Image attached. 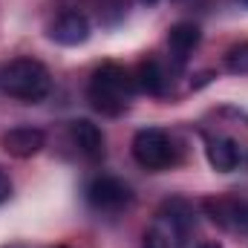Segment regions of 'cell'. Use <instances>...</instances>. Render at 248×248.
I'll return each mask as SVG.
<instances>
[{
  "mask_svg": "<svg viewBox=\"0 0 248 248\" xmlns=\"http://www.w3.org/2000/svg\"><path fill=\"white\" fill-rule=\"evenodd\" d=\"M211 219L228 231H248V202L246 199H208Z\"/></svg>",
  "mask_w": 248,
  "mask_h": 248,
  "instance_id": "cell-8",
  "label": "cell"
},
{
  "mask_svg": "<svg viewBox=\"0 0 248 248\" xmlns=\"http://www.w3.org/2000/svg\"><path fill=\"white\" fill-rule=\"evenodd\" d=\"M205 144H208L205 153H208V162H211L214 170L231 173V170H237L243 165V147L234 139H228V136H208Z\"/></svg>",
  "mask_w": 248,
  "mask_h": 248,
  "instance_id": "cell-9",
  "label": "cell"
},
{
  "mask_svg": "<svg viewBox=\"0 0 248 248\" xmlns=\"http://www.w3.org/2000/svg\"><path fill=\"white\" fill-rule=\"evenodd\" d=\"M240 3H246V6H248V0H240Z\"/></svg>",
  "mask_w": 248,
  "mask_h": 248,
  "instance_id": "cell-18",
  "label": "cell"
},
{
  "mask_svg": "<svg viewBox=\"0 0 248 248\" xmlns=\"http://www.w3.org/2000/svg\"><path fill=\"white\" fill-rule=\"evenodd\" d=\"M46 144V133L38 127H12L0 136V147L15 159H32Z\"/></svg>",
  "mask_w": 248,
  "mask_h": 248,
  "instance_id": "cell-7",
  "label": "cell"
},
{
  "mask_svg": "<svg viewBox=\"0 0 248 248\" xmlns=\"http://www.w3.org/2000/svg\"><path fill=\"white\" fill-rule=\"evenodd\" d=\"M193 231V208L185 199H168L156 211L150 228L144 231L141 248H185Z\"/></svg>",
  "mask_w": 248,
  "mask_h": 248,
  "instance_id": "cell-3",
  "label": "cell"
},
{
  "mask_svg": "<svg viewBox=\"0 0 248 248\" xmlns=\"http://www.w3.org/2000/svg\"><path fill=\"white\" fill-rule=\"evenodd\" d=\"M87 38H90V17L78 9H66L49 23V41H55L58 46H78Z\"/></svg>",
  "mask_w": 248,
  "mask_h": 248,
  "instance_id": "cell-6",
  "label": "cell"
},
{
  "mask_svg": "<svg viewBox=\"0 0 248 248\" xmlns=\"http://www.w3.org/2000/svg\"><path fill=\"white\" fill-rule=\"evenodd\" d=\"M69 136H72L75 147L90 162L104 159V133H101L98 124H93L90 119H75V122H69Z\"/></svg>",
  "mask_w": 248,
  "mask_h": 248,
  "instance_id": "cell-10",
  "label": "cell"
},
{
  "mask_svg": "<svg viewBox=\"0 0 248 248\" xmlns=\"http://www.w3.org/2000/svg\"><path fill=\"white\" fill-rule=\"evenodd\" d=\"M133 95H136V78L119 63H101L87 84V101L93 104V110L110 119L122 116L130 107Z\"/></svg>",
  "mask_w": 248,
  "mask_h": 248,
  "instance_id": "cell-1",
  "label": "cell"
},
{
  "mask_svg": "<svg viewBox=\"0 0 248 248\" xmlns=\"http://www.w3.org/2000/svg\"><path fill=\"white\" fill-rule=\"evenodd\" d=\"M199 41H202V32H199V26L196 23H176V26H170V32H168V49H170V58L176 66H185L187 58H190V52L199 46Z\"/></svg>",
  "mask_w": 248,
  "mask_h": 248,
  "instance_id": "cell-11",
  "label": "cell"
},
{
  "mask_svg": "<svg viewBox=\"0 0 248 248\" xmlns=\"http://www.w3.org/2000/svg\"><path fill=\"white\" fill-rule=\"evenodd\" d=\"M196 248H222V243H219V240H202Z\"/></svg>",
  "mask_w": 248,
  "mask_h": 248,
  "instance_id": "cell-16",
  "label": "cell"
},
{
  "mask_svg": "<svg viewBox=\"0 0 248 248\" xmlns=\"http://www.w3.org/2000/svg\"><path fill=\"white\" fill-rule=\"evenodd\" d=\"M0 90L9 98L38 104L52 93V75L35 58H15L0 69Z\"/></svg>",
  "mask_w": 248,
  "mask_h": 248,
  "instance_id": "cell-2",
  "label": "cell"
},
{
  "mask_svg": "<svg viewBox=\"0 0 248 248\" xmlns=\"http://www.w3.org/2000/svg\"><path fill=\"white\" fill-rule=\"evenodd\" d=\"M87 202L98 214H119L133 202V193L116 176H98L87 185Z\"/></svg>",
  "mask_w": 248,
  "mask_h": 248,
  "instance_id": "cell-5",
  "label": "cell"
},
{
  "mask_svg": "<svg viewBox=\"0 0 248 248\" xmlns=\"http://www.w3.org/2000/svg\"><path fill=\"white\" fill-rule=\"evenodd\" d=\"M133 159L144 170H165L176 162L173 139L162 127H141L133 136Z\"/></svg>",
  "mask_w": 248,
  "mask_h": 248,
  "instance_id": "cell-4",
  "label": "cell"
},
{
  "mask_svg": "<svg viewBox=\"0 0 248 248\" xmlns=\"http://www.w3.org/2000/svg\"><path fill=\"white\" fill-rule=\"evenodd\" d=\"M225 66H228V72H234V75H246L248 72V44L231 46L228 55H225Z\"/></svg>",
  "mask_w": 248,
  "mask_h": 248,
  "instance_id": "cell-13",
  "label": "cell"
},
{
  "mask_svg": "<svg viewBox=\"0 0 248 248\" xmlns=\"http://www.w3.org/2000/svg\"><path fill=\"white\" fill-rule=\"evenodd\" d=\"M144 3H156V0H144Z\"/></svg>",
  "mask_w": 248,
  "mask_h": 248,
  "instance_id": "cell-17",
  "label": "cell"
},
{
  "mask_svg": "<svg viewBox=\"0 0 248 248\" xmlns=\"http://www.w3.org/2000/svg\"><path fill=\"white\" fill-rule=\"evenodd\" d=\"M0 248H61V246H26V243H9V246H0Z\"/></svg>",
  "mask_w": 248,
  "mask_h": 248,
  "instance_id": "cell-15",
  "label": "cell"
},
{
  "mask_svg": "<svg viewBox=\"0 0 248 248\" xmlns=\"http://www.w3.org/2000/svg\"><path fill=\"white\" fill-rule=\"evenodd\" d=\"M9 196H12V179H9V173L0 168V205H6Z\"/></svg>",
  "mask_w": 248,
  "mask_h": 248,
  "instance_id": "cell-14",
  "label": "cell"
},
{
  "mask_svg": "<svg viewBox=\"0 0 248 248\" xmlns=\"http://www.w3.org/2000/svg\"><path fill=\"white\" fill-rule=\"evenodd\" d=\"M136 90H141L147 95H165L168 93V75H165L162 63L156 58H147V61L139 63V69H136Z\"/></svg>",
  "mask_w": 248,
  "mask_h": 248,
  "instance_id": "cell-12",
  "label": "cell"
}]
</instances>
